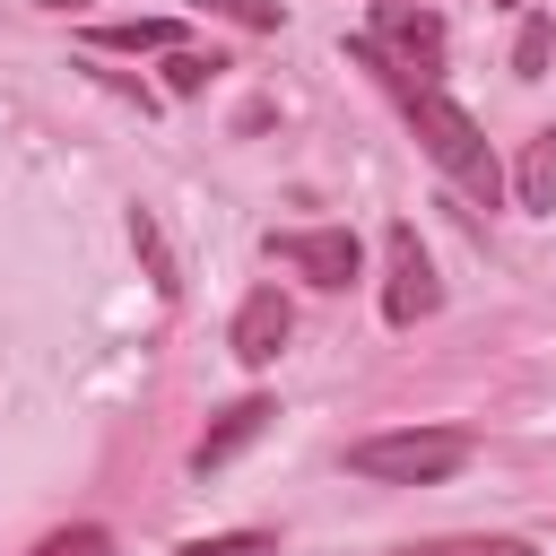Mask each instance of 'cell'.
<instances>
[{"mask_svg":"<svg viewBox=\"0 0 556 556\" xmlns=\"http://www.w3.org/2000/svg\"><path fill=\"white\" fill-rule=\"evenodd\" d=\"M400 113H408V139L452 174V191H469V200H486L495 208V191H504V165H495V148H486V130L443 96V87H400Z\"/></svg>","mask_w":556,"mask_h":556,"instance_id":"1","label":"cell"},{"mask_svg":"<svg viewBox=\"0 0 556 556\" xmlns=\"http://www.w3.org/2000/svg\"><path fill=\"white\" fill-rule=\"evenodd\" d=\"M469 460V434L460 426H400V434H365L348 443V469L374 478V486H434Z\"/></svg>","mask_w":556,"mask_h":556,"instance_id":"2","label":"cell"},{"mask_svg":"<svg viewBox=\"0 0 556 556\" xmlns=\"http://www.w3.org/2000/svg\"><path fill=\"white\" fill-rule=\"evenodd\" d=\"M365 43L400 70V78H391V96H400V87H434V78H443V52H452L443 17H434V9H408V0H382V9H374V26H365Z\"/></svg>","mask_w":556,"mask_h":556,"instance_id":"3","label":"cell"},{"mask_svg":"<svg viewBox=\"0 0 556 556\" xmlns=\"http://www.w3.org/2000/svg\"><path fill=\"white\" fill-rule=\"evenodd\" d=\"M434 304H443V278H434V261H426L417 226L400 217V226L382 235V321H391V330H417Z\"/></svg>","mask_w":556,"mask_h":556,"instance_id":"4","label":"cell"},{"mask_svg":"<svg viewBox=\"0 0 556 556\" xmlns=\"http://www.w3.org/2000/svg\"><path fill=\"white\" fill-rule=\"evenodd\" d=\"M269 261L304 269L313 287H348L365 252H356V235H348V226H269Z\"/></svg>","mask_w":556,"mask_h":556,"instance_id":"5","label":"cell"},{"mask_svg":"<svg viewBox=\"0 0 556 556\" xmlns=\"http://www.w3.org/2000/svg\"><path fill=\"white\" fill-rule=\"evenodd\" d=\"M287 330H295V304H287L278 287H252V295L235 304V330H226V348H235L243 365H278Z\"/></svg>","mask_w":556,"mask_h":556,"instance_id":"6","label":"cell"},{"mask_svg":"<svg viewBox=\"0 0 556 556\" xmlns=\"http://www.w3.org/2000/svg\"><path fill=\"white\" fill-rule=\"evenodd\" d=\"M269 417H278V408H269L261 391H252V400H235V408H217V426L191 443V469H200V478H208V469H226L235 452H252V443L269 434Z\"/></svg>","mask_w":556,"mask_h":556,"instance_id":"7","label":"cell"},{"mask_svg":"<svg viewBox=\"0 0 556 556\" xmlns=\"http://www.w3.org/2000/svg\"><path fill=\"white\" fill-rule=\"evenodd\" d=\"M87 43L96 52H182V26L174 17H104V26H87Z\"/></svg>","mask_w":556,"mask_h":556,"instance_id":"8","label":"cell"},{"mask_svg":"<svg viewBox=\"0 0 556 556\" xmlns=\"http://www.w3.org/2000/svg\"><path fill=\"white\" fill-rule=\"evenodd\" d=\"M513 191H521V208H556V130H539V139H521V165H513Z\"/></svg>","mask_w":556,"mask_h":556,"instance_id":"9","label":"cell"},{"mask_svg":"<svg viewBox=\"0 0 556 556\" xmlns=\"http://www.w3.org/2000/svg\"><path fill=\"white\" fill-rule=\"evenodd\" d=\"M130 243H139V261H148V278H156V295H174V287H182V269H174V252H165V235H156V217H148V208H130Z\"/></svg>","mask_w":556,"mask_h":556,"instance_id":"10","label":"cell"},{"mask_svg":"<svg viewBox=\"0 0 556 556\" xmlns=\"http://www.w3.org/2000/svg\"><path fill=\"white\" fill-rule=\"evenodd\" d=\"M391 556H539L530 539H417V547H391Z\"/></svg>","mask_w":556,"mask_h":556,"instance_id":"11","label":"cell"},{"mask_svg":"<svg viewBox=\"0 0 556 556\" xmlns=\"http://www.w3.org/2000/svg\"><path fill=\"white\" fill-rule=\"evenodd\" d=\"M547 61H556V26H547V17H521V35H513V78H547Z\"/></svg>","mask_w":556,"mask_h":556,"instance_id":"12","label":"cell"},{"mask_svg":"<svg viewBox=\"0 0 556 556\" xmlns=\"http://www.w3.org/2000/svg\"><path fill=\"white\" fill-rule=\"evenodd\" d=\"M26 556H113V530H104V521H70V530L35 539Z\"/></svg>","mask_w":556,"mask_h":556,"instance_id":"13","label":"cell"},{"mask_svg":"<svg viewBox=\"0 0 556 556\" xmlns=\"http://www.w3.org/2000/svg\"><path fill=\"white\" fill-rule=\"evenodd\" d=\"M217 70H226L217 52H191V43H182V52H165V96H200Z\"/></svg>","mask_w":556,"mask_h":556,"instance_id":"14","label":"cell"},{"mask_svg":"<svg viewBox=\"0 0 556 556\" xmlns=\"http://www.w3.org/2000/svg\"><path fill=\"white\" fill-rule=\"evenodd\" d=\"M200 17H226V26H252V35H269L278 26V0H191Z\"/></svg>","mask_w":556,"mask_h":556,"instance_id":"15","label":"cell"},{"mask_svg":"<svg viewBox=\"0 0 556 556\" xmlns=\"http://www.w3.org/2000/svg\"><path fill=\"white\" fill-rule=\"evenodd\" d=\"M269 547H278L269 530H226V539H191L182 556H269Z\"/></svg>","mask_w":556,"mask_h":556,"instance_id":"16","label":"cell"},{"mask_svg":"<svg viewBox=\"0 0 556 556\" xmlns=\"http://www.w3.org/2000/svg\"><path fill=\"white\" fill-rule=\"evenodd\" d=\"M87 70H96V61H87ZM96 78H104V87H113V96H130V104H139V113H148V104H156V96H148V87H139V78H130V70H96Z\"/></svg>","mask_w":556,"mask_h":556,"instance_id":"17","label":"cell"},{"mask_svg":"<svg viewBox=\"0 0 556 556\" xmlns=\"http://www.w3.org/2000/svg\"><path fill=\"white\" fill-rule=\"evenodd\" d=\"M504 9H521V0H504Z\"/></svg>","mask_w":556,"mask_h":556,"instance_id":"18","label":"cell"}]
</instances>
